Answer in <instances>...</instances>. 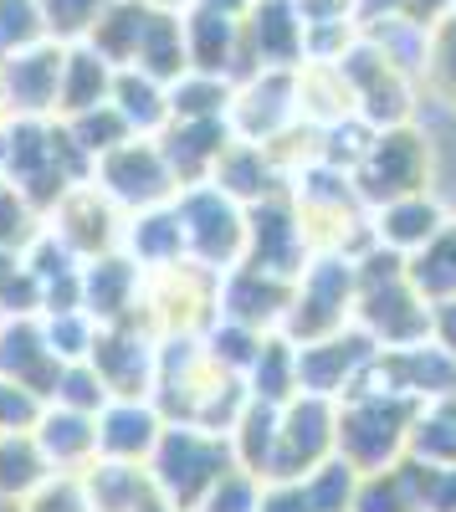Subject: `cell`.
Masks as SVG:
<instances>
[{
  "label": "cell",
  "mask_w": 456,
  "mask_h": 512,
  "mask_svg": "<svg viewBox=\"0 0 456 512\" xmlns=\"http://www.w3.org/2000/svg\"><path fill=\"white\" fill-rule=\"evenodd\" d=\"M456 0H354V21L375 26V21H405L416 31H431Z\"/></svg>",
  "instance_id": "c3c4849f"
},
{
  "label": "cell",
  "mask_w": 456,
  "mask_h": 512,
  "mask_svg": "<svg viewBox=\"0 0 456 512\" xmlns=\"http://www.w3.org/2000/svg\"><path fill=\"white\" fill-rule=\"evenodd\" d=\"M113 72L88 41H72L62 52V88H57V118H77L88 108H103L108 93H113Z\"/></svg>",
  "instance_id": "83f0119b"
},
{
  "label": "cell",
  "mask_w": 456,
  "mask_h": 512,
  "mask_svg": "<svg viewBox=\"0 0 456 512\" xmlns=\"http://www.w3.org/2000/svg\"><path fill=\"white\" fill-rule=\"evenodd\" d=\"M257 512H313L303 497V482H262Z\"/></svg>",
  "instance_id": "11a10c76"
},
{
  "label": "cell",
  "mask_w": 456,
  "mask_h": 512,
  "mask_svg": "<svg viewBox=\"0 0 456 512\" xmlns=\"http://www.w3.org/2000/svg\"><path fill=\"white\" fill-rule=\"evenodd\" d=\"M257 502H262V477L231 466V472H226L211 492H205V502H200L195 512H257Z\"/></svg>",
  "instance_id": "816d5d0a"
},
{
  "label": "cell",
  "mask_w": 456,
  "mask_h": 512,
  "mask_svg": "<svg viewBox=\"0 0 456 512\" xmlns=\"http://www.w3.org/2000/svg\"><path fill=\"white\" fill-rule=\"evenodd\" d=\"M334 441H339V400L293 395L277 410V451L267 482H303L334 456Z\"/></svg>",
  "instance_id": "ba28073f"
},
{
  "label": "cell",
  "mask_w": 456,
  "mask_h": 512,
  "mask_svg": "<svg viewBox=\"0 0 456 512\" xmlns=\"http://www.w3.org/2000/svg\"><path fill=\"white\" fill-rule=\"evenodd\" d=\"M139 72H149L154 82L170 88L175 77L190 72V57H185V21L180 11H149L144 31H139V47H134V62Z\"/></svg>",
  "instance_id": "4dcf8cb0"
},
{
  "label": "cell",
  "mask_w": 456,
  "mask_h": 512,
  "mask_svg": "<svg viewBox=\"0 0 456 512\" xmlns=\"http://www.w3.org/2000/svg\"><path fill=\"white\" fill-rule=\"evenodd\" d=\"M431 338H436L441 349L456 354V297H451V303H441V308H431Z\"/></svg>",
  "instance_id": "9f6ffc18"
},
{
  "label": "cell",
  "mask_w": 456,
  "mask_h": 512,
  "mask_svg": "<svg viewBox=\"0 0 456 512\" xmlns=\"http://www.w3.org/2000/svg\"><path fill=\"white\" fill-rule=\"evenodd\" d=\"M303 67V11L298 0H252L241 16V77Z\"/></svg>",
  "instance_id": "5bb4252c"
},
{
  "label": "cell",
  "mask_w": 456,
  "mask_h": 512,
  "mask_svg": "<svg viewBox=\"0 0 456 512\" xmlns=\"http://www.w3.org/2000/svg\"><path fill=\"white\" fill-rule=\"evenodd\" d=\"M31 436H36L52 472L82 477L98 461V415H82V410H67V405H41Z\"/></svg>",
  "instance_id": "603a6c76"
},
{
  "label": "cell",
  "mask_w": 456,
  "mask_h": 512,
  "mask_svg": "<svg viewBox=\"0 0 456 512\" xmlns=\"http://www.w3.org/2000/svg\"><path fill=\"white\" fill-rule=\"evenodd\" d=\"M123 216H139V210H154V205H170L180 195L175 175H170V164H164L159 154V139H123L118 149H108L98 164H93V175H88Z\"/></svg>",
  "instance_id": "9c48e42d"
},
{
  "label": "cell",
  "mask_w": 456,
  "mask_h": 512,
  "mask_svg": "<svg viewBox=\"0 0 456 512\" xmlns=\"http://www.w3.org/2000/svg\"><path fill=\"white\" fill-rule=\"evenodd\" d=\"M216 190H226L236 205H257V200H272L287 190V175L272 164V154L262 144H246V139H231V149L221 154L216 175H211Z\"/></svg>",
  "instance_id": "4316f807"
},
{
  "label": "cell",
  "mask_w": 456,
  "mask_h": 512,
  "mask_svg": "<svg viewBox=\"0 0 456 512\" xmlns=\"http://www.w3.org/2000/svg\"><path fill=\"white\" fill-rule=\"evenodd\" d=\"M231 441L221 431H205V425H180L164 420V436L149 456V482L170 497L180 512H195L226 472H231Z\"/></svg>",
  "instance_id": "277c9868"
},
{
  "label": "cell",
  "mask_w": 456,
  "mask_h": 512,
  "mask_svg": "<svg viewBox=\"0 0 456 512\" xmlns=\"http://www.w3.org/2000/svg\"><path fill=\"white\" fill-rule=\"evenodd\" d=\"M134 512H180V507H175L170 497H164V492H159V487L149 482V492H144V497L134 502Z\"/></svg>",
  "instance_id": "680465c9"
},
{
  "label": "cell",
  "mask_w": 456,
  "mask_h": 512,
  "mask_svg": "<svg viewBox=\"0 0 456 512\" xmlns=\"http://www.w3.org/2000/svg\"><path fill=\"white\" fill-rule=\"evenodd\" d=\"M41 405L47 400H41L36 390H26V384H16V379H0V431H31Z\"/></svg>",
  "instance_id": "f5cc1de1"
},
{
  "label": "cell",
  "mask_w": 456,
  "mask_h": 512,
  "mask_svg": "<svg viewBox=\"0 0 456 512\" xmlns=\"http://www.w3.org/2000/svg\"><path fill=\"white\" fill-rule=\"evenodd\" d=\"M421 93H426L431 103H451V108H456V6L426 31Z\"/></svg>",
  "instance_id": "60d3db41"
},
{
  "label": "cell",
  "mask_w": 456,
  "mask_h": 512,
  "mask_svg": "<svg viewBox=\"0 0 456 512\" xmlns=\"http://www.w3.org/2000/svg\"><path fill=\"white\" fill-rule=\"evenodd\" d=\"M231 134L246 144H272L282 128L298 123V72H252L236 82Z\"/></svg>",
  "instance_id": "e0dca14e"
},
{
  "label": "cell",
  "mask_w": 456,
  "mask_h": 512,
  "mask_svg": "<svg viewBox=\"0 0 456 512\" xmlns=\"http://www.w3.org/2000/svg\"><path fill=\"white\" fill-rule=\"evenodd\" d=\"M241 384H246V395L262 400V405H287L298 395V344H287L282 333H267L252 369L241 374Z\"/></svg>",
  "instance_id": "d6a6232c"
},
{
  "label": "cell",
  "mask_w": 456,
  "mask_h": 512,
  "mask_svg": "<svg viewBox=\"0 0 456 512\" xmlns=\"http://www.w3.org/2000/svg\"><path fill=\"white\" fill-rule=\"evenodd\" d=\"M354 492H359V472L344 456H328L318 472L303 477V497L313 512H354Z\"/></svg>",
  "instance_id": "ee69618b"
},
{
  "label": "cell",
  "mask_w": 456,
  "mask_h": 512,
  "mask_svg": "<svg viewBox=\"0 0 456 512\" xmlns=\"http://www.w3.org/2000/svg\"><path fill=\"white\" fill-rule=\"evenodd\" d=\"M359 384L426 405V400L456 395V354L441 349L436 338H421V344H410V349H380Z\"/></svg>",
  "instance_id": "4fadbf2b"
},
{
  "label": "cell",
  "mask_w": 456,
  "mask_h": 512,
  "mask_svg": "<svg viewBox=\"0 0 456 512\" xmlns=\"http://www.w3.org/2000/svg\"><path fill=\"white\" fill-rule=\"evenodd\" d=\"M41 333H47V349L57 354V364H77L88 359L98 323L82 308H62V313H41Z\"/></svg>",
  "instance_id": "7dc6e473"
},
{
  "label": "cell",
  "mask_w": 456,
  "mask_h": 512,
  "mask_svg": "<svg viewBox=\"0 0 456 512\" xmlns=\"http://www.w3.org/2000/svg\"><path fill=\"white\" fill-rule=\"evenodd\" d=\"M308 236L298 226V205L293 195H272V200H257L246 205V251H241V267H257L267 277H282V282H298V272L308 267Z\"/></svg>",
  "instance_id": "8fae6325"
},
{
  "label": "cell",
  "mask_w": 456,
  "mask_h": 512,
  "mask_svg": "<svg viewBox=\"0 0 456 512\" xmlns=\"http://www.w3.org/2000/svg\"><path fill=\"white\" fill-rule=\"evenodd\" d=\"M144 21H149V6H139V0H113V6L98 16V26L88 31V47H93L108 67H129Z\"/></svg>",
  "instance_id": "74e56055"
},
{
  "label": "cell",
  "mask_w": 456,
  "mask_h": 512,
  "mask_svg": "<svg viewBox=\"0 0 456 512\" xmlns=\"http://www.w3.org/2000/svg\"><path fill=\"white\" fill-rule=\"evenodd\" d=\"M108 103L118 108V118L129 123L139 139H159L164 123H170V88H164V82H154L149 72H139V67H118V72H113Z\"/></svg>",
  "instance_id": "f1b7e54d"
},
{
  "label": "cell",
  "mask_w": 456,
  "mask_h": 512,
  "mask_svg": "<svg viewBox=\"0 0 456 512\" xmlns=\"http://www.w3.org/2000/svg\"><path fill=\"white\" fill-rule=\"evenodd\" d=\"M113 6V0H36L41 11V26H47V41H88V31L98 26V16Z\"/></svg>",
  "instance_id": "f6af8a7d"
},
{
  "label": "cell",
  "mask_w": 456,
  "mask_h": 512,
  "mask_svg": "<svg viewBox=\"0 0 456 512\" xmlns=\"http://www.w3.org/2000/svg\"><path fill=\"white\" fill-rule=\"evenodd\" d=\"M231 123L226 118H205V123H164V134H159V154L164 164H170V175L175 185H205L216 175V164L221 154L231 149Z\"/></svg>",
  "instance_id": "ffe728a7"
},
{
  "label": "cell",
  "mask_w": 456,
  "mask_h": 512,
  "mask_svg": "<svg viewBox=\"0 0 456 512\" xmlns=\"http://www.w3.org/2000/svg\"><path fill=\"white\" fill-rule=\"evenodd\" d=\"M113 395L103 390V379L88 359H77V364H62L57 379H52V395L47 405H67V410H82V415H98Z\"/></svg>",
  "instance_id": "bcb514c9"
},
{
  "label": "cell",
  "mask_w": 456,
  "mask_h": 512,
  "mask_svg": "<svg viewBox=\"0 0 456 512\" xmlns=\"http://www.w3.org/2000/svg\"><path fill=\"white\" fill-rule=\"evenodd\" d=\"M298 118L313 128H334V123L359 118L339 62H303L298 67Z\"/></svg>",
  "instance_id": "f546056e"
},
{
  "label": "cell",
  "mask_w": 456,
  "mask_h": 512,
  "mask_svg": "<svg viewBox=\"0 0 456 512\" xmlns=\"http://www.w3.org/2000/svg\"><path fill=\"white\" fill-rule=\"evenodd\" d=\"M354 512H426L421 507V461L400 456L385 472H364L354 492Z\"/></svg>",
  "instance_id": "836d02e7"
},
{
  "label": "cell",
  "mask_w": 456,
  "mask_h": 512,
  "mask_svg": "<svg viewBox=\"0 0 456 512\" xmlns=\"http://www.w3.org/2000/svg\"><path fill=\"white\" fill-rule=\"evenodd\" d=\"M139 303H144V272L123 251H108V256L82 262V313H88L98 328H108V323H144Z\"/></svg>",
  "instance_id": "ac0fdd59"
},
{
  "label": "cell",
  "mask_w": 456,
  "mask_h": 512,
  "mask_svg": "<svg viewBox=\"0 0 456 512\" xmlns=\"http://www.w3.org/2000/svg\"><path fill=\"white\" fill-rule=\"evenodd\" d=\"M375 344L359 333V328H344V333H328V338H313V344H298V395H323V400H344L359 390V379L375 364Z\"/></svg>",
  "instance_id": "9a60e30c"
},
{
  "label": "cell",
  "mask_w": 456,
  "mask_h": 512,
  "mask_svg": "<svg viewBox=\"0 0 456 512\" xmlns=\"http://www.w3.org/2000/svg\"><path fill=\"white\" fill-rule=\"evenodd\" d=\"M190 6H205V11H221V16L241 21L246 11H252V0H190Z\"/></svg>",
  "instance_id": "6f0895ef"
},
{
  "label": "cell",
  "mask_w": 456,
  "mask_h": 512,
  "mask_svg": "<svg viewBox=\"0 0 456 512\" xmlns=\"http://www.w3.org/2000/svg\"><path fill=\"white\" fill-rule=\"evenodd\" d=\"M82 492H88L93 512H134V502L149 492V466L98 456L88 472H82Z\"/></svg>",
  "instance_id": "d590c367"
},
{
  "label": "cell",
  "mask_w": 456,
  "mask_h": 512,
  "mask_svg": "<svg viewBox=\"0 0 456 512\" xmlns=\"http://www.w3.org/2000/svg\"><path fill=\"white\" fill-rule=\"evenodd\" d=\"M47 41V26H41L36 0H0V62Z\"/></svg>",
  "instance_id": "681fc988"
},
{
  "label": "cell",
  "mask_w": 456,
  "mask_h": 512,
  "mask_svg": "<svg viewBox=\"0 0 456 512\" xmlns=\"http://www.w3.org/2000/svg\"><path fill=\"white\" fill-rule=\"evenodd\" d=\"M431 164H436V149H431L426 123H400V128H375L369 134L364 154L349 169V180H354L359 200L375 210V205L400 200V195H426Z\"/></svg>",
  "instance_id": "5b68a950"
},
{
  "label": "cell",
  "mask_w": 456,
  "mask_h": 512,
  "mask_svg": "<svg viewBox=\"0 0 456 512\" xmlns=\"http://www.w3.org/2000/svg\"><path fill=\"white\" fill-rule=\"evenodd\" d=\"M451 221V210L426 190V195H400V200H385L369 210V236L375 246L395 251V256H416L441 226Z\"/></svg>",
  "instance_id": "7402d4cb"
},
{
  "label": "cell",
  "mask_w": 456,
  "mask_h": 512,
  "mask_svg": "<svg viewBox=\"0 0 456 512\" xmlns=\"http://www.w3.org/2000/svg\"><path fill=\"white\" fill-rule=\"evenodd\" d=\"M164 436V415L154 400H108L98 410V456L149 466L154 446Z\"/></svg>",
  "instance_id": "44dd1931"
},
{
  "label": "cell",
  "mask_w": 456,
  "mask_h": 512,
  "mask_svg": "<svg viewBox=\"0 0 456 512\" xmlns=\"http://www.w3.org/2000/svg\"><path fill=\"white\" fill-rule=\"evenodd\" d=\"M405 277H410V287H416L431 308L451 303V297H456V216L416 256H405Z\"/></svg>",
  "instance_id": "e575fe53"
},
{
  "label": "cell",
  "mask_w": 456,
  "mask_h": 512,
  "mask_svg": "<svg viewBox=\"0 0 456 512\" xmlns=\"http://www.w3.org/2000/svg\"><path fill=\"white\" fill-rule=\"evenodd\" d=\"M62 41H36L0 62V113L6 118H57L62 88Z\"/></svg>",
  "instance_id": "2e32d148"
},
{
  "label": "cell",
  "mask_w": 456,
  "mask_h": 512,
  "mask_svg": "<svg viewBox=\"0 0 456 512\" xmlns=\"http://www.w3.org/2000/svg\"><path fill=\"white\" fill-rule=\"evenodd\" d=\"M123 221H129V216H123V210H118L93 180L72 185V190L47 210V231L77 256V262H93V256L118 251Z\"/></svg>",
  "instance_id": "7c38bea8"
},
{
  "label": "cell",
  "mask_w": 456,
  "mask_h": 512,
  "mask_svg": "<svg viewBox=\"0 0 456 512\" xmlns=\"http://www.w3.org/2000/svg\"><path fill=\"white\" fill-rule=\"evenodd\" d=\"M236 98V82L226 77H205V72H185L170 82V123H205V118H226ZM231 123V118H226Z\"/></svg>",
  "instance_id": "8d00e7d4"
},
{
  "label": "cell",
  "mask_w": 456,
  "mask_h": 512,
  "mask_svg": "<svg viewBox=\"0 0 456 512\" xmlns=\"http://www.w3.org/2000/svg\"><path fill=\"white\" fill-rule=\"evenodd\" d=\"M421 507L426 512H456V466H426L421 461Z\"/></svg>",
  "instance_id": "db71d44e"
},
{
  "label": "cell",
  "mask_w": 456,
  "mask_h": 512,
  "mask_svg": "<svg viewBox=\"0 0 456 512\" xmlns=\"http://www.w3.org/2000/svg\"><path fill=\"white\" fill-rule=\"evenodd\" d=\"M287 303H293V282L267 277V272H257V267H231V272H221L216 318L246 323V328H257V333H277Z\"/></svg>",
  "instance_id": "d6986e66"
},
{
  "label": "cell",
  "mask_w": 456,
  "mask_h": 512,
  "mask_svg": "<svg viewBox=\"0 0 456 512\" xmlns=\"http://www.w3.org/2000/svg\"><path fill=\"white\" fill-rule=\"evenodd\" d=\"M216 287H221V272H205L195 262L144 272L139 313L159 338H200L216 323Z\"/></svg>",
  "instance_id": "52a82bcc"
},
{
  "label": "cell",
  "mask_w": 456,
  "mask_h": 512,
  "mask_svg": "<svg viewBox=\"0 0 456 512\" xmlns=\"http://www.w3.org/2000/svg\"><path fill=\"white\" fill-rule=\"evenodd\" d=\"M118 251L129 256L139 272H164V267L190 262V256H185V231H180V216H175V200L154 205V210H139V216L123 221Z\"/></svg>",
  "instance_id": "d4e9b609"
},
{
  "label": "cell",
  "mask_w": 456,
  "mask_h": 512,
  "mask_svg": "<svg viewBox=\"0 0 456 512\" xmlns=\"http://www.w3.org/2000/svg\"><path fill=\"white\" fill-rule=\"evenodd\" d=\"M16 507L21 512H93L88 492H82V477H72V472H52L47 482H36Z\"/></svg>",
  "instance_id": "f907efd6"
},
{
  "label": "cell",
  "mask_w": 456,
  "mask_h": 512,
  "mask_svg": "<svg viewBox=\"0 0 456 512\" xmlns=\"http://www.w3.org/2000/svg\"><path fill=\"white\" fill-rule=\"evenodd\" d=\"M359 267V297H354V328L369 338L375 349H410L431 338V303L410 287L405 277V256L369 246L354 256Z\"/></svg>",
  "instance_id": "6da1fadb"
},
{
  "label": "cell",
  "mask_w": 456,
  "mask_h": 512,
  "mask_svg": "<svg viewBox=\"0 0 456 512\" xmlns=\"http://www.w3.org/2000/svg\"><path fill=\"white\" fill-rule=\"evenodd\" d=\"M416 400L390 395V390H369L359 384L354 395L339 400V441L334 456H344L354 472H385L400 456H410V425H416Z\"/></svg>",
  "instance_id": "7a4b0ae2"
},
{
  "label": "cell",
  "mask_w": 456,
  "mask_h": 512,
  "mask_svg": "<svg viewBox=\"0 0 456 512\" xmlns=\"http://www.w3.org/2000/svg\"><path fill=\"white\" fill-rule=\"evenodd\" d=\"M354 297H359V267L344 251H318L293 282V303L282 313L287 344H313V338L354 328Z\"/></svg>",
  "instance_id": "3957f363"
},
{
  "label": "cell",
  "mask_w": 456,
  "mask_h": 512,
  "mask_svg": "<svg viewBox=\"0 0 456 512\" xmlns=\"http://www.w3.org/2000/svg\"><path fill=\"white\" fill-rule=\"evenodd\" d=\"M67 134H72V144L88 154L93 164L108 154V149H118L123 139H134V128L118 118V108L113 103H103V108H88V113H77V118H57Z\"/></svg>",
  "instance_id": "b9f144b4"
},
{
  "label": "cell",
  "mask_w": 456,
  "mask_h": 512,
  "mask_svg": "<svg viewBox=\"0 0 456 512\" xmlns=\"http://www.w3.org/2000/svg\"><path fill=\"white\" fill-rule=\"evenodd\" d=\"M410 456L426 466H456V395L426 400L410 425Z\"/></svg>",
  "instance_id": "f35d334b"
},
{
  "label": "cell",
  "mask_w": 456,
  "mask_h": 512,
  "mask_svg": "<svg viewBox=\"0 0 456 512\" xmlns=\"http://www.w3.org/2000/svg\"><path fill=\"white\" fill-rule=\"evenodd\" d=\"M175 216L185 231V256L205 272H231L241 267L246 251V205H236L226 190L205 185H185L175 195Z\"/></svg>",
  "instance_id": "8992f818"
},
{
  "label": "cell",
  "mask_w": 456,
  "mask_h": 512,
  "mask_svg": "<svg viewBox=\"0 0 456 512\" xmlns=\"http://www.w3.org/2000/svg\"><path fill=\"white\" fill-rule=\"evenodd\" d=\"M139 6H149V11H185L190 0H139Z\"/></svg>",
  "instance_id": "91938a15"
},
{
  "label": "cell",
  "mask_w": 456,
  "mask_h": 512,
  "mask_svg": "<svg viewBox=\"0 0 456 512\" xmlns=\"http://www.w3.org/2000/svg\"><path fill=\"white\" fill-rule=\"evenodd\" d=\"M262 338L267 333H257V328H246V323H231V318H216L211 328L200 333V344H205V354H211L226 374H246L252 369V359H257V349H262Z\"/></svg>",
  "instance_id": "7bdbcfd3"
},
{
  "label": "cell",
  "mask_w": 456,
  "mask_h": 512,
  "mask_svg": "<svg viewBox=\"0 0 456 512\" xmlns=\"http://www.w3.org/2000/svg\"><path fill=\"white\" fill-rule=\"evenodd\" d=\"M88 364L113 400H149L159 374V333L149 323H108L93 333Z\"/></svg>",
  "instance_id": "30bf717a"
},
{
  "label": "cell",
  "mask_w": 456,
  "mask_h": 512,
  "mask_svg": "<svg viewBox=\"0 0 456 512\" xmlns=\"http://www.w3.org/2000/svg\"><path fill=\"white\" fill-rule=\"evenodd\" d=\"M277 410H282V405L246 400L241 415L231 420V431H226V441H231V461L241 466V472L262 477V482H267V472H272V451H277Z\"/></svg>",
  "instance_id": "1f68e13d"
},
{
  "label": "cell",
  "mask_w": 456,
  "mask_h": 512,
  "mask_svg": "<svg viewBox=\"0 0 456 512\" xmlns=\"http://www.w3.org/2000/svg\"><path fill=\"white\" fill-rule=\"evenodd\" d=\"M451 216H456V210H451Z\"/></svg>",
  "instance_id": "94428289"
},
{
  "label": "cell",
  "mask_w": 456,
  "mask_h": 512,
  "mask_svg": "<svg viewBox=\"0 0 456 512\" xmlns=\"http://www.w3.org/2000/svg\"><path fill=\"white\" fill-rule=\"evenodd\" d=\"M47 477H52V466H47V456H41L31 431H0V497L21 502L36 482H47Z\"/></svg>",
  "instance_id": "ab89813d"
},
{
  "label": "cell",
  "mask_w": 456,
  "mask_h": 512,
  "mask_svg": "<svg viewBox=\"0 0 456 512\" xmlns=\"http://www.w3.org/2000/svg\"><path fill=\"white\" fill-rule=\"evenodd\" d=\"M57 369L62 364L47 349L41 318H6V328H0V379H16V384H26V390H36L47 400Z\"/></svg>",
  "instance_id": "484cf974"
},
{
  "label": "cell",
  "mask_w": 456,
  "mask_h": 512,
  "mask_svg": "<svg viewBox=\"0 0 456 512\" xmlns=\"http://www.w3.org/2000/svg\"><path fill=\"white\" fill-rule=\"evenodd\" d=\"M180 21H185L190 72L241 82V21H231L221 11H205V6H185Z\"/></svg>",
  "instance_id": "cb8c5ba5"
}]
</instances>
